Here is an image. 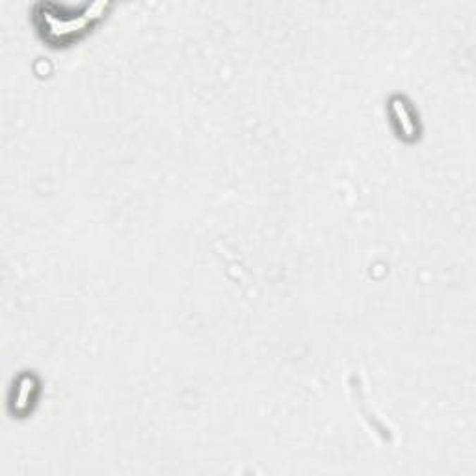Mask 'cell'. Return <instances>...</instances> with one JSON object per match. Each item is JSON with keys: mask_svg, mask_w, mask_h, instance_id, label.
Here are the masks:
<instances>
[{"mask_svg": "<svg viewBox=\"0 0 476 476\" xmlns=\"http://www.w3.org/2000/svg\"><path fill=\"white\" fill-rule=\"evenodd\" d=\"M106 8L108 4L95 2V4L87 6L86 10H84V13H80V16L77 17L62 19V17L58 16H47L45 17L47 36L51 37V39H56V42H62V39H67V37L71 36H77V34H80L90 23L103 16L104 11H106Z\"/></svg>", "mask_w": 476, "mask_h": 476, "instance_id": "6da1fadb", "label": "cell"}, {"mask_svg": "<svg viewBox=\"0 0 476 476\" xmlns=\"http://www.w3.org/2000/svg\"><path fill=\"white\" fill-rule=\"evenodd\" d=\"M391 110H393L394 121L398 125V130L402 133V136H405L408 140H411L415 136V123L413 119H411L410 108L408 104L402 101L400 97H394L391 101Z\"/></svg>", "mask_w": 476, "mask_h": 476, "instance_id": "7a4b0ae2", "label": "cell"}, {"mask_svg": "<svg viewBox=\"0 0 476 476\" xmlns=\"http://www.w3.org/2000/svg\"><path fill=\"white\" fill-rule=\"evenodd\" d=\"M34 378L30 376H26V378L21 379V385H19V389H17V398H16V410L17 411H25L28 402H30L32 391H34Z\"/></svg>", "mask_w": 476, "mask_h": 476, "instance_id": "3957f363", "label": "cell"}]
</instances>
